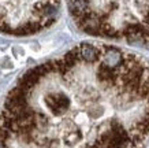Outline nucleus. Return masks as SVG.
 <instances>
[{
  "mask_svg": "<svg viewBox=\"0 0 149 148\" xmlns=\"http://www.w3.org/2000/svg\"><path fill=\"white\" fill-rule=\"evenodd\" d=\"M10 135H11V133H10L8 130L0 128V143H6V141H7V139L10 137Z\"/></svg>",
  "mask_w": 149,
  "mask_h": 148,
  "instance_id": "nucleus-5",
  "label": "nucleus"
},
{
  "mask_svg": "<svg viewBox=\"0 0 149 148\" xmlns=\"http://www.w3.org/2000/svg\"><path fill=\"white\" fill-rule=\"evenodd\" d=\"M68 8L88 34L130 44L149 41V0H68Z\"/></svg>",
  "mask_w": 149,
  "mask_h": 148,
  "instance_id": "nucleus-1",
  "label": "nucleus"
},
{
  "mask_svg": "<svg viewBox=\"0 0 149 148\" xmlns=\"http://www.w3.org/2000/svg\"><path fill=\"white\" fill-rule=\"evenodd\" d=\"M44 103L54 117H63L71 106V99L64 92H49L45 95Z\"/></svg>",
  "mask_w": 149,
  "mask_h": 148,
  "instance_id": "nucleus-2",
  "label": "nucleus"
},
{
  "mask_svg": "<svg viewBox=\"0 0 149 148\" xmlns=\"http://www.w3.org/2000/svg\"><path fill=\"white\" fill-rule=\"evenodd\" d=\"M27 92H29V90L23 89L21 86H17V88H14L13 90H10L7 99H8V100H14V102L26 103L27 102Z\"/></svg>",
  "mask_w": 149,
  "mask_h": 148,
  "instance_id": "nucleus-4",
  "label": "nucleus"
},
{
  "mask_svg": "<svg viewBox=\"0 0 149 148\" xmlns=\"http://www.w3.org/2000/svg\"><path fill=\"white\" fill-rule=\"evenodd\" d=\"M40 80H41V77L37 74L34 69H32V70H29V72L25 73V74L21 77V80H19V82H18L19 84L18 86L29 90V89H32L33 86H36L37 84L40 82Z\"/></svg>",
  "mask_w": 149,
  "mask_h": 148,
  "instance_id": "nucleus-3",
  "label": "nucleus"
}]
</instances>
